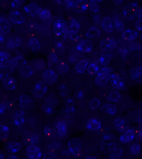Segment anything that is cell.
Instances as JSON below:
<instances>
[{
	"mask_svg": "<svg viewBox=\"0 0 142 159\" xmlns=\"http://www.w3.org/2000/svg\"><path fill=\"white\" fill-rule=\"evenodd\" d=\"M47 90V86L42 81L36 83L34 88V94L38 98H41L45 95Z\"/></svg>",
	"mask_w": 142,
	"mask_h": 159,
	"instance_id": "cell-6",
	"label": "cell"
},
{
	"mask_svg": "<svg viewBox=\"0 0 142 159\" xmlns=\"http://www.w3.org/2000/svg\"><path fill=\"white\" fill-rule=\"evenodd\" d=\"M23 60V59L22 57H18L16 59H13V60L12 61L10 64L13 66V67H17V66H19L20 65L22 64V61Z\"/></svg>",
	"mask_w": 142,
	"mask_h": 159,
	"instance_id": "cell-44",
	"label": "cell"
},
{
	"mask_svg": "<svg viewBox=\"0 0 142 159\" xmlns=\"http://www.w3.org/2000/svg\"><path fill=\"white\" fill-rule=\"evenodd\" d=\"M111 60V55L110 53H103L100 57V62L102 65L106 66L108 64Z\"/></svg>",
	"mask_w": 142,
	"mask_h": 159,
	"instance_id": "cell-35",
	"label": "cell"
},
{
	"mask_svg": "<svg viewBox=\"0 0 142 159\" xmlns=\"http://www.w3.org/2000/svg\"><path fill=\"white\" fill-rule=\"evenodd\" d=\"M0 29L1 33H8L11 29V25L8 20L4 17H1L0 19Z\"/></svg>",
	"mask_w": 142,
	"mask_h": 159,
	"instance_id": "cell-22",
	"label": "cell"
},
{
	"mask_svg": "<svg viewBox=\"0 0 142 159\" xmlns=\"http://www.w3.org/2000/svg\"><path fill=\"white\" fill-rule=\"evenodd\" d=\"M34 66L36 70H37L38 71H43L45 68V63L43 60L39 59L35 61Z\"/></svg>",
	"mask_w": 142,
	"mask_h": 159,
	"instance_id": "cell-34",
	"label": "cell"
},
{
	"mask_svg": "<svg viewBox=\"0 0 142 159\" xmlns=\"http://www.w3.org/2000/svg\"><path fill=\"white\" fill-rule=\"evenodd\" d=\"M25 11L26 12L31 16H34L37 14L38 15L39 12L42 10V9L38 8L37 5L35 3H30L25 7Z\"/></svg>",
	"mask_w": 142,
	"mask_h": 159,
	"instance_id": "cell-14",
	"label": "cell"
},
{
	"mask_svg": "<svg viewBox=\"0 0 142 159\" xmlns=\"http://www.w3.org/2000/svg\"><path fill=\"white\" fill-rule=\"evenodd\" d=\"M67 147L72 155L78 156L82 147V143L79 139L74 138L70 140L67 143Z\"/></svg>",
	"mask_w": 142,
	"mask_h": 159,
	"instance_id": "cell-2",
	"label": "cell"
},
{
	"mask_svg": "<svg viewBox=\"0 0 142 159\" xmlns=\"http://www.w3.org/2000/svg\"><path fill=\"white\" fill-rule=\"evenodd\" d=\"M138 32L134 30L126 29L122 34V38L127 41H134L138 37Z\"/></svg>",
	"mask_w": 142,
	"mask_h": 159,
	"instance_id": "cell-16",
	"label": "cell"
},
{
	"mask_svg": "<svg viewBox=\"0 0 142 159\" xmlns=\"http://www.w3.org/2000/svg\"><path fill=\"white\" fill-rule=\"evenodd\" d=\"M135 27L139 31H142V19H138L135 23Z\"/></svg>",
	"mask_w": 142,
	"mask_h": 159,
	"instance_id": "cell-46",
	"label": "cell"
},
{
	"mask_svg": "<svg viewBox=\"0 0 142 159\" xmlns=\"http://www.w3.org/2000/svg\"><path fill=\"white\" fill-rule=\"evenodd\" d=\"M110 76L108 75L107 74H105L103 72H101L100 73H99L97 76H96L95 80V83L97 86H103L107 84L110 79Z\"/></svg>",
	"mask_w": 142,
	"mask_h": 159,
	"instance_id": "cell-18",
	"label": "cell"
},
{
	"mask_svg": "<svg viewBox=\"0 0 142 159\" xmlns=\"http://www.w3.org/2000/svg\"><path fill=\"white\" fill-rule=\"evenodd\" d=\"M116 46V43L112 38H105L100 42V48L103 50H111Z\"/></svg>",
	"mask_w": 142,
	"mask_h": 159,
	"instance_id": "cell-13",
	"label": "cell"
},
{
	"mask_svg": "<svg viewBox=\"0 0 142 159\" xmlns=\"http://www.w3.org/2000/svg\"><path fill=\"white\" fill-rule=\"evenodd\" d=\"M138 11V5L135 2L130 3L124 10V15L128 19H132L136 15Z\"/></svg>",
	"mask_w": 142,
	"mask_h": 159,
	"instance_id": "cell-4",
	"label": "cell"
},
{
	"mask_svg": "<svg viewBox=\"0 0 142 159\" xmlns=\"http://www.w3.org/2000/svg\"><path fill=\"white\" fill-rule=\"evenodd\" d=\"M101 34L100 30L96 26H92L85 34V36L88 38H93L99 37Z\"/></svg>",
	"mask_w": 142,
	"mask_h": 159,
	"instance_id": "cell-23",
	"label": "cell"
},
{
	"mask_svg": "<svg viewBox=\"0 0 142 159\" xmlns=\"http://www.w3.org/2000/svg\"><path fill=\"white\" fill-rule=\"evenodd\" d=\"M9 56L8 54L4 51H1L0 53V65L1 67H6L8 66L9 63Z\"/></svg>",
	"mask_w": 142,
	"mask_h": 159,
	"instance_id": "cell-28",
	"label": "cell"
},
{
	"mask_svg": "<svg viewBox=\"0 0 142 159\" xmlns=\"http://www.w3.org/2000/svg\"><path fill=\"white\" fill-rule=\"evenodd\" d=\"M114 25L117 31H118L120 32L124 30V24L120 19H116L114 21Z\"/></svg>",
	"mask_w": 142,
	"mask_h": 159,
	"instance_id": "cell-40",
	"label": "cell"
},
{
	"mask_svg": "<svg viewBox=\"0 0 142 159\" xmlns=\"http://www.w3.org/2000/svg\"><path fill=\"white\" fill-rule=\"evenodd\" d=\"M141 39H142V35H141Z\"/></svg>",
	"mask_w": 142,
	"mask_h": 159,
	"instance_id": "cell-57",
	"label": "cell"
},
{
	"mask_svg": "<svg viewBox=\"0 0 142 159\" xmlns=\"http://www.w3.org/2000/svg\"><path fill=\"white\" fill-rule=\"evenodd\" d=\"M1 159H4V157L2 158V153H1Z\"/></svg>",
	"mask_w": 142,
	"mask_h": 159,
	"instance_id": "cell-56",
	"label": "cell"
},
{
	"mask_svg": "<svg viewBox=\"0 0 142 159\" xmlns=\"http://www.w3.org/2000/svg\"><path fill=\"white\" fill-rule=\"evenodd\" d=\"M50 16V11L48 9H42L39 13H38V17L41 19L42 20H46Z\"/></svg>",
	"mask_w": 142,
	"mask_h": 159,
	"instance_id": "cell-38",
	"label": "cell"
},
{
	"mask_svg": "<svg viewBox=\"0 0 142 159\" xmlns=\"http://www.w3.org/2000/svg\"><path fill=\"white\" fill-rule=\"evenodd\" d=\"M88 62L87 60H83L77 63L75 66V71L79 74H83L85 71L87 67L88 66Z\"/></svg>",
	"mask_w": 142,
	"mask_h": 159,
	"instance_id": "cell-27",
	"label": "cell"
},
{
	"mask_svg": "<svg viewBox=\"0 0 142 159\" xmlns=\"http://www.w3.org/2000/svg\"><path fill=\"white\" fill-rule=\"evenodd\" d=\"M92 42L87 39H84L78 43L77 49L82 52H89L92 49Z\"/></svg>",
	"mask_w": 142,
	"mask_h": 159,
	"instance_id": "cell-12",
	"label": "cell"
},
{
	"mask_svg": "<svg viewBox=\"0 0 142 159\" xmlns=\"http://www.w3.org/2000/svg\"><path fill=\"white\" fill-rule=\"evenodd\" d=\"M131 77L134 80H139L142 77V68L140 67L135 68L130 72Z\"/></svg>",
	"mask_w": 142,
	"mask_h": 159,
	"instance_id": "cell-30",
	"label": "cell"
},
{
	"mask_svg": "<svg viewBox=\"0 0 142 159\" xmlns=\"http://www.w3.org/2000/svg\"><path fill=\"white\" fill-rule=\"evenodd\" d=\"M27 155L30 159H39L41 156L40 148L36 145H30L26 148Z\"/></svg>",
	"mask_w": 142,
	"mask_h": 159,
	"instance_id": "cell-5",
	"label": "cell"
},
{
	"mask_svg": "<svg viewBox=\"0 0 142 159\" xmlns=\"http://www.w3.org/2000/svg\"><path fill=\"white\" fill-rule=\"evenodd\" d=\"M22 5V1L19 0H15L12 2L11 6L12 7L15 9H19L21 8Z\"/></svg>",
	"mask_w": 142,
	"mask_h": 159,
	"instance_id": "cell-45",
	"label": "cell"
},
{
	"mask_svg": "<svg viewBox=\"0 0 142 159\" xmlns=\"http://www.w3.org/2000/svg\"><path fill=\"white\" fill-rule=\"evenodd\" d=\"M69 68L66 62L61 61L59 63L58 67V70L60 74H64L69 71Z\"/></svg>",
	"mask_w": 142,
	"mask_h": 159,
	"instance_id": "cell-33",
	"label": "cell"
},
{
	"mask_svg": "<svg viewBox=\"0 0 142 159\" xmlns=\"http://www.w3.org/2000/svg\"><path fill=\"white\" fill-rule=\"evenodd\" d=\"M54 32L59 38L65 39L69 34L66 23L62 19H58L54 23Z\"/></svg>",
	"mask_w": 142,
	"mask_h": 159,
	"instance_id": "cell-1",
	"label": "cell"
},
{
	"mask_svg": "<svg viewBox=\"0 0 142 159\" xmlns=\"http://www.w3.org/2000/svg\"><path fill=\"white\" fill-rule=\"evenodd\" d=\"M5 109V107L4 104H1V114L4 112Z\"/></svg>",
	"mask_w": 142,
	"mask_h": 159,
	"instance_id": "cell-52",
	"label": "cell"
},
{
	"mask_svg": "<svg viewBox=\"0 0 142 159\" xmlns=\"http://www.w3.org/2000/svg\"><path fill=\"white\" fill-rule=\"evenodd\" d=\"M101 26L102 29L107 33H111L114 30V26L111 19L108 16L103 17L101 22Z\"/></svg>",
	"mask_w": 142,
	"mask_h": 159,
	"instance_id": "cell-9",
	"label": "cell"
},
{
	"mask_svg": "<svg viewBox=\"0 0 142 159\" xmlns=\"http://www.w3.org/2000/svg\"><path fill=\"white\" fill-rule=\"evenodd\" d=\"M135 138V133L134 130L132 129H128L126 130L124 133V134H122L120 138L121 142L122 143H128L133 141Z\"/></svg>",
	"mask_w": 142,
	"mask_h": 159,
	"instance_id": "cell-20",
	"label": "cell"
},
{
	"mask_svg": "<svg viewBox=\"0 0 142 159\" xmlns=\"http://www.w3.org/2000/svg\"><path fill=\"white\" fill-rule=\"evenodd\" d=\"M99 71V67L95 63H91L89 65L88 67V74L91 75L96 74Z\"/></svg>",
	"mask_w": 142,
	"mask_h": 159,
	"instance_id": "cell-37",
	"label": "cell"
},
{
	"mask_svg": "<svg viewBox=\"0 0 142 159\" xmlns=\"http://www.w3.org/2000/svg\"><path fill=\"white\" fill-rule=\"evenodd\" d=\"M13 120L14 123L17 126H21L25 122V113L21 110H17L14 115Z\"/></svg>",
	"mask_w": 142,
	"mask_h": 159,
	"instance_id": "cell-17",
	"label": "cell"
},
{
	"mask_svg": "<svg viewBox=\"0 0 142 159\" xmlns=\"http://www.w3.org/2000/svg\"><path fill=\"white\" fill-rule=\"evenodd\" d=\"M19 104L21 108L24 109H31L33 107V102L29 97L23 94L19 98Z\"/></svg>",
	"mask_w": 142,
	"mask_h": 159,
	"instance_id": "cell-8",
	"label": "cell"
},
{
	"mask_svg": "<svg viewBox=\"0 0 142 159\" xmlns=\"http://www.w3.org/2000/svg\"><path fill=\"white\" fill-rule=\"evenodd\" d=\"M113 124L117 130L120 132H124L127 130L128 123L125 119L122 117L116 118L113 120Z\"/></svg>",
	"mask_w": 142,
	"mask_h": 159,
	"instance_id": "cell-7",
	"label": "cell"
},
{
	"mask_svg": "<svg viewBox=\"0 0 142 159\" xmlns=\"http://www.w3.org/2000/svg\"><path fill=\"white\" fill-rule=\"evenodd\" d=\"M44 159H58L56 158V157L54 156V155H47L45 156H44Z\"/></svg>",
	"mask_w": 142,
	"mask_h": 159,
	"instance_id": "cell-50",
	"label": "cell"
},
{
	"mask_svg": "<svg viewBox=\"0 0 142 159\" xmlns=\"http://www.w3.org/2000/svg\"><path fill=\"white\" fill-rule=\"evenodd\" d=\"M1 139L2 140H5L8 137V127L5 125H1Z\"/></svg>",
	"mask_w": 142,
	"mask_h": 159,
	"instance_id": "cell-36",
	"label": "cell"
},
{
	"mask_svg": "<svg viewBox=\"0 0 142 159\" xmlns=\"http://www.w3.org/2000/svg\"><path fill=\"white\" fill-rule=\"evenodd\" d=\"M21 43V38L18 37H13V38L9 39L8 41H7V46L11 49H13L15 47L20 45Z\"/></svg>",
	"mask_w": 142,
	"mask_h": 159,
	"instance_id": "cell-29",
	"label": "cell"
},
{
	"mask_svg": "<svg viewBox=\"0 0 142 159\" xmlns=\"http://www.w3.org/2000/svg\"><path fill=\"white\" fill-rule=\"evenodd\" d=\"M79 28H80V25L79 23L74 19H71L69 29H68L69 34H77L78 32L79 31Z\"/></svg>",
	"mask_w": 142,
	"mask_h": 159,
	"instance_id": "cell-25",
	"label": "cell"
},
{
	"mask_svg": "<svg viewBox=\"0 0 142 159\" xmlns=\"http://www.w3.org/2000/svg\"><path fill=\"white\" fill-rule=\"evenodd\" d=\"M108 100L112 102H118L121 100V94L118 91H113L110 93Z\"/></svg>",
	"mask_w": 142,
	"mask_h": 159,
	"instance_id": "cell-32",
	"label": "cell"
},
{
	"mask_svg": "<svg viewBox=\"0 0 142 159\" xmlns=\"http://www.w3.org/2000/svg\"><path fill=\"white\" fill-rule=\"evenodd\" d=\"M9 19L17 25H22L25 22L24 17L18 11H13L10 13L9 14Z\"/></svg>",
	"mask_w": 142,
	"mask_h": 159,
	"instance_id": "cell-10",
	"label": "cell"
},
{
	"mask_svg": "<svg viewBox=\"0 0 142 159\" xmlns=\"http://www.w3.org/2000/svg\"><path fill=\"white\" fill-rule=\"evenodd\" d=\"M101 110L105 113L113 115L117 112V108L115 105L106 104L101 107Z\"/></svg>",
	"mask_w": 142,
	"mask_h": 159,
	"instance_id": "cell-26",
	"label": "cell"
},
{
	"mask_svg": "<svg viewBox=\"0 0 142 159\" xmlns=\"http://www.w3.org/2000/svg\"><path fill=\"white\" fill-rule=\"evenodd\" d=\"M56 129L58 132V134L62 137H64L67 133L68 126L67 121L64 119L59 120L56 124Z\"/></svg>",
	"mask_w": 142,
	"mask_h": 159,
	"instance_id": "cell-11",
	"label": "cell"
},
{
	"mask_svg": "<svg viewBox=\"0 0 142 159\" xmlns=\"http://www.w3.org/2000/svg\"><path fill=\"white\" fill-rule=\"evenodd\" d=\"M4 34L1 33V39H0V42L1 43H2V42H4Z\"/></svg>",
	"mask_w": 142,
	"mask_h": 159,
	"instance_id": "cell-53",
	"label": "cell"
},
{
	"mask_svg": "<svg viewBox=\"0 0 142 159\" xmlns=\"http://www.w3.org/2000/svg\"><path fill=\"white\" fill-rule=\"evenodd\" d=\"M86 127L88 130L93 131H98L100 129V128L102 127L101 121L96 119L93 118V119H90L87 122Z\"/></svg>",
	"mask_w": 142,
	"mask_h": 159,
	"instance_id": "cell-19",
	"label": "cell"
},
{
	"mask_svg": "<svg viewBox=\"0 0 142 159\" xmlns=\"http://www.w3.org/2000/svg\"><path fill=\"white\" fill-rule=\"evenodd\" d=\"M102 72H104L105 74H107L108 75L111 76V70L108 67H105L102 69Z\"/></svg>",
	"mask_w": 142,
	"mask_h": 159,
	"instance_id": "cell-49",
	"label": "cell"
},
{
	"mask_svg": "<svg viewBox=\"0 0 142 159\" xmlns=\"http://www.w3.org/2000/svg\"><path fill=\"white\" fill-rule=\"evenodd\" d=\"M140 150V148L139 145H138L137 143H134L133 145H132V146L130 147V152H131V153L136 155L139 153Z\"/></svg>",
	"mask_w": 142,
	"mask_h": 159,
	"instance_id": "cell-43",
	"label": "cell"
},
{
	"mask_svg": "<svg viewBox=\"0 0 142 159\" xmlns=\"http://www.w3.org/2000/svg\"><path fill=\"white\" fill-rule=\"evenodd\" d=\"M110 82L113 87L118 90L122 89L124 86V84L121 80L120 76L117 74H111L110 77Z\"/></svg>",
	"mask_w": 142,
	"mask_h": 159,
	"instance_id": "cell-15",
	"label": "cell"
},
{
	"mask_svg": "<svg viewBox=\"0 0 142 159\" xmlns=\"http://www.w3.org/2000/svg\"><path fill=\"white\" fill-rule=\"evenodd\" d=\"M2 84L5 89L11 91L16 88L17 85V80L13 77H8L4 80Z\"/></svg>",
	"mask_w": 142,
	"mask_h": 159,
	"instance_id": "cell-21",
	"label": "cell"
},
{
	"mask_svg": "<svg viewBox=\"0 0 142 159\" xmlns=\"http://www.w3.org/2000/svg\"><path fill=\"white\" fill-rule=\"evenodd\" d=\"M75 2L74 1H65V5L67 8H73L74 7Z\"/></svg>",
	"mask_w": 142,
	"mask_h": 159,
	"instance_id": "cell-48",
	"label": "cell"
},
{
	"mask_svg": "<svg viewBox=\"0 0 142 159\" xmlns=\"http://www.w3.org/2000/svg\"><path fill=\"white\" fill-rule=\"evenodd\" d=\"M28 44L30 49L33 51L37 52L41 49V45L36 38L33 37V38H30L28 41Z\"/></svg>",
	"mask_w": 142,
	"mask_h": 159,
	"instance_id": "cell-24",
	"label": "cell"
},
{
	"mask_svg": "<svg viewBox=\"0 0 142 159\" xmlns=\"http://www.w3.org/2000/svg\"><path fill=\"white\" fill-rule=\"evenodd\" d=\"M85 159H97V158L95 157H93V156H88V157H85Z\"/></svg>",
	"mask_w": 142,
	"mask_h": 159,
	"instance_id": "cell-55",
	"label": "cell"
},
{
	"mask_svg": "<svg viewBox=\"0 0 142 159\" xmlns=\"http://www.w3.org/2000/svg\"><path fill=\"white\" fill-rule=\"evenodd\" d=\"M89 7H90V8L92 10V11H93L95 12H97L98 10H99V7H98L97 5L96 4V3L94 2L93 1H92L90 3Z\"/></svg>",
	"mask_w": 142,
	"mask_h": 159,
	"instance_id": "cell-47",
	"label": "cell"
},
{
	"mask_svg": "<svg viewBox=\"0 0 142 159\" xmlns=\"http://www.w3.org/2000/svg\"><path fill=\"white\" fill-rule=\"evenodd\" d=\"M7 159H18L16 156L14 155H10L8 157Z\"/></svg>",
	"mask_w": 142,
	"mask_h": 159,
	"instance_id": "cell-54",
	"label": "cell"
},
{
	"mask_svg": "<svg viewBox=\"0 0 142 159\" xmlns=\"http://www.w3.org/2000/svg\"><path fill=\"white\" fill-rule=\"evenodd\" d=\"M137 16L139 18V19H142V8L138 9V12L136 14Z\"/></svg>",
	"mask_w": 142,
	"mask_h": 159,
	"instance_id": "cell-51",
	"label": "cell"
},
{
	"mask_svg": "<svg viewBox=\"0 0 142 159\" xmlns=\"http://www.w3.org/2000/svg\"><path fill=\"white\" fill-rule=\"evenodd\" d=\"M100 104V101L97 98H93L89 102V107L93 109H96Z\"/></svg>",
	"mask_w": 142,
	"mask_h": 159,
	"instance_id": "cell-42",
	"label": "cell"
},
{
	"mask_svg": "<svg viewBox=\"0 0 142 159\" xmlns=\"http://www.w3.org/2000/svg\"><path fill=\"white\" fill-rule=\"evenodd\" d=\"M122 154V151L121 148H117L110 155V159H116L120 157Z\"/></svg>",
	"mask_w": 142,
	"mask_h": 159,
	"instance_id": "cell-41",
	"label": "cell"
},
{
	"mask_svg": "<svg viewBox=\"0 0 142 159\" xmlns=\"http://www.w3.org/2000/svg\"><path fill=\"white\" fill-rule=\"evenodd\" d=\"M7 148L10 152L11 153H16L17 152L20 150L21 148V145L17 142H12V143H9Z\"/></svg>",
	"mask_w": 142,
	"mask_h": 159,
	"instance_id": "cell-31",
	"label": "cell"
},
{
	"mask_svg": "<svg viewBox=\"0 0 142 159\" xmlns=\"http://www.w3.org/2000/svg\"><path fill=\"white\" fill-rule=\"evenodd\" d=\"M42 78L45 84L50 85L56 82L58 80V75L53 70H46L45 71L43 72Z\"/></svg>",
	"mask_w": 142,
	"mask_h": 159,
	"instance_id": "cell-3",
	"label": "cell"
},
{
	"mask_svg": "<svg viewBox=\"0 0 142 159\" xmlns=\"http://www.w3.org/2000/svg\"><path fill=\"white\" fill-rule=\"evenodd\" d=\"M21 74L23 77L28 78L33 74V70L28 66L23 67L21 70Z\"/></svg>",
	"mask_w": 142,
	"mask_h": 159,
	"instance_id": "cell-39",
	"label": "cell"
}]
</instances>
